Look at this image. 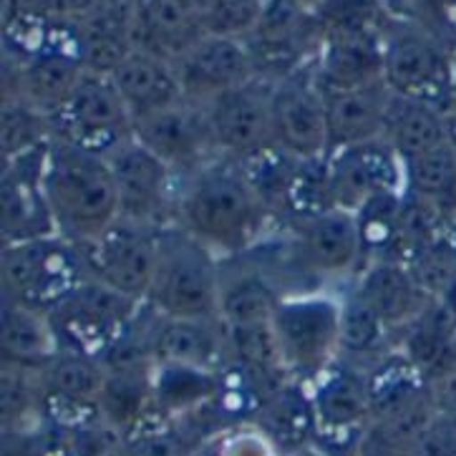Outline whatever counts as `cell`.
<instances>
[{
    "label": "cell",
    "mask_w": 456,
    "mask_h": 456,
    "mask_svg": "<svg viewBox=\"0 0 456 456\" xmlns=\"http://www.w3.org/2000/svg\"><path fill=\"white\" fill-rule=\"evenodd\" d=\"M175 224L224 263L260 248L275 217L242 167L222 157L179 179Z\"/></svg>",
    "instance_id": "6da1fadb"
},
{
    "label": "cell",
    "mask_w": 456,
    "mask_h": 456,
    "mask_svg": "<svg viewBox=\"0 0 456 456\" xmlns=\"http://www.w3.org/2000/svg\"><path fill=\"white\" fill-rule=\"evenodd\" d=\"M44 191L56 232L89 245L118 222L117 184L109 159L51 139L44 157Z\"/></svg>",
    "instance_id": "7a4b0ae2"
},
{
    "label": "cell",
    "mask_w": 456,
    "mask_h": 456,
    "mask_svg": "<svg viewBox=\"0 0 456 456\" xmlns=\"http://www.w3.org/2000/svg\"><path fill=\"white\" fill-rule=\"evenodd\" d=\"M222 260L179 224L159 230V260L147 305L164 318L212 321L220 310Z\"/></svg>",
    "instance_id": "3957f363"
},
{
    "label": "cell",
    "mask_w": 456,
    "mask_h": 456,
    "mask_svg": "<svg viewBox=\"0 0 456 456\" xmlns=\"http://www.w3.org/2000/svg\"><path fill=\"white\" fill-rule=\"evenodd\" d=\"M86 278H91V270L84 245L61 235L11 242L0 252L3 297L30 308L51 313Z\"/></svg>",
    "instance_id": "277c9868"
},
{
    "label": "cell",
    "mask_w": 456,
    "mask_h": 456,
    "mask_svg": "<svg viewBox=\"0 0 456 456\" xmlns=\"http://www.w3.org/2000/svg\"><path fill=\"white\" fill-rule=\"evenodd\" d=\"M280 361L293 381H315L340 358V297L321 290L282 295L273 313Z\"/></svg>",
    "instance_id": "5b68a950"
},
{
    "label": "cell",
    "mask_w": 456,
    "mask_h": 456,
    "mask_svg": "<svg viewBox=\"0 0 456 456\" xmlns=\"http://www.w3.org/2000/svg\"><path fill=\"white\" fill-rule=\"evenodd\" d=\"M144 303L132 300L106 282L86 278L51 310L63 351L102 358L139 318Z\"/></svg>",
    "instance_id": "8992f818"
},
{
    "label": "cell",
    "mask_w": 456,
    "mask_h": 456,
    "mask_svg": "<svg viewBox=\"0 0 456 456\" xmlns=\"http://www.w3.org/2000/svg\"><path fill=\"white\" fill-rule=\"evenodd\" d=\"M53 139L94 154H111L134 139V117L111 76L86 71L71 96L48 117Z\"/></svg>",
    "instance_id": "52a82bcc"
},
{
    "label": "cell",
    "mask_w": 456,
    "mask_h": 456,
    "mask_svg": "<svg viewBox=\"0 0 456 456\" xmlns=\"http://www.w3.org/2000/svg\"><path fill=\"white\" fill-rule=\"evenodd\" d=\"M454 61L427 30L409 26L383 36V81L396 96L449 111L454 106Z\"/></svg>",
    "instance_id": "ba28073f"
},
{
    "label": "cell",
    "mask_w": 456,
    "mask_h": 456,
    "mask_svg": "<svg viewBox=\"0 0 456 456\" xmlns=\"http://www.w3.org/2000/svg\"><path fill=\"white\" fill-rule=\"evenodd\" d=\"M106 159L117 184L118 220L147 227L175 224L182 179L175 169H169L136 139H129L126 144L106 154Z\"/></svg>",
    "instance_id": "9c48e42d"
},
{
    "label": "cell",
    "mask_w": 456,
    "mask_h": 456,
    "mask_svg": "<svg viewBox=\"0 0 456 456\" xmlns=\"http://www.w3.org/2000/svg\"><path fill=\"white\" fill-rule=\"evenodd\" d=\"M159 230L129 220L114 222L102 237L84 245L91 278L132 300L147 303L159 260Z\"/></svg>",
    "instance_id": "30bf717a"
},
{
    "label": "cell",
    "mask_w": 456,
    "mask_h": 456,
    "mask_svg": "<svg viewBox=\"0 0 456 456\" xmlns=\"http://www.w3.org/2000/svg\"><path fill=\"white\" fill-rule=\"evenodd\" d=\"M134 139L157 154L179 177H187L222 159L207 106L187 99L134 121Z\"/></svg>",
    "instance_id": "8fae6325"
},
{
    "label": "cell",
    "mask_w": 456,
    "mask_h": 456,
    "mask_svg": "<svg viewBox=\"0 0 456 456\" xmlns=\"http://www.w3.org/2000/svg\"><path fill=\"white\" fill-rule=\"evenodd\" d=\"M270 96L273 81L257 76L207 103L215 142L224 159L245 164L275 149Z\"/></svg>",
    "instance_id": "7c38bea8"
},
{
    "label": "cell",
    "mask_w": 456,
    "mask_h": 456,
    "mask_svg": "<svg viewBox=\"0 0 456 456\" xmlns=\"http://www.w3.org/2000/svg\"><path fill=\"white\" fill-rule=\"evenodd\" d=\"M275 149L295 162H318L328 157V117L323 91L313 71H297L273 81L270 96Z\"/></svg>",
    "instance_id": "4fadbf2b"
},
{
    "label": "cell",
    "mask_w": 456,
    "mask_h": 456,
    "mask_svg": "<svg viewBox=\"0 0 456 456\" xmlns=\"http://www.w3.org/2000/svg\"><path fill=\"white\" fill-rule=\"evenodd\" d=\"M260 78L280 81L303 71V61L321 48L323 33L318 18L297 8L293 0H265L263 13L245 38Z\"/></svg>",
    "instance_id": "5bb4252c"
},
{
    "label": "cell",
    "mask_w": 456,
    "mask_h": 456,
    "mask_svg": "<svg viewBox=\"0 0 456 456\" xmlns=\"http://www.w3.org/2000/svg\"><path fill=\"white\" fill-rule=\"evenodd\" d=\"M310 401L315 413V439L340 449L351 446L355 452L373 421L363 370L338 358L310 381Z\"/></svg>",
    "instance_id": "9a60e30c"
},
{
    "label": "cell",
    "mask_w": 456,
    "mask_h": 456,
    "mask_svg": "<svg viewBox=\"0 0 456 456\" xmlns=\"http://www.w3.org/2000/svg\"><path fill=\"white\" fill-rule=\"evenodd\" d=\"M288 227L295 263L310 275L330 280L355 278L366 265L358 220L348 209H328Z\"/></svg>",
    "instance_id": "2e32d148"
},
{
    "label": "cell",
    "mask_w": 456,
    "mask_h": 456,
    "mask_svg": "<svg viewBox=\"0 0 456 456\" xmlns=\"http://www.w3.org/2000/svg\"><path fill=\"white\" fill-rule=\"evenodd\" d=\"M325 162L333 202L338 209L358 212L376 197L406 190L403 162L383 139L330 151Z\"/></svg>",
    "instance_id": "e0dca14e"
},
{
    "label": "cell",
    "mask_w": 456,
    "mask_h": 456,
    "mask_svg": "<svg viewBox=\"0 0 456 456\" xmlns=\"http://www.w3.org/2000/svg\"><path fill=\"white\" fill-rule=\"evenodd\" d=\"M106 383V368L99 358L61 351L51 363L41 368V386H44V413L66 431L96 424L99 416V398Z\"/></svg>",
    "instance_id": "ac0fdd59"
},
{
    "label": "cell",
    "mask_w": 456,
    "mask_h": 456,
    "mask_svg": "<svg viewBox=\"0 0 456 456\" xmlns=\"http://www.w3.org/2000/svg\"><path fill=\"white\" fill-rule=\"evenodd\" d=\"M175 71L184 99L202 106L257 78L248 41L230 36H205L175 63Z\"/></svg>",
    "instance_id": "d6986e66"
},
{
    "label": "cell",
    "mask_w": 456,
    "mask_h": 456,
    "mask_svg": "<svg viewBox=\"0 0 456 456\" xmlns=\"http://www.w3.org/2000/svg\"><path fill=\"white\" fill-rule=\"evenodd\" d=\"M45 147L36 149L26 157H18L13 162H3V182H0L3 245L59 235L44 191Z\"/></svg>",
    "instance_id": "ffe728a7"
},
{
    "label": "cell",
    "mask_w": 456,
    "mask_h": 456,
    "mask_svg": "<svg viewBox=\"0 0 456 456\" xmlns=\"http://www.w3.org/2000/svg\"><path fill=\"white\" fill-rule=\"evenodd\" d=\"M354 290L398 338L424 313L431 295L401 260H370L355 275Z\"/></svg>",
    "instance_id": "44dd1931"
},
{
    "label": "cell",
    "mask_w": 456,
    "mask_h": 456,
    "mask_svg": "<svg viewBox=\"0 0 456 456\" xmlns=\"http://www.w3.org/2000/svg\"><path fill=\"white\" fill-rule=\"evenodd\" d=\"M132 30L136 51L177 63L207 36L191 0H132Z\"/></svg>",
    "instance_id": "7402d4cb"
},
{
    "label": "cell",
    "mask_w": 456,
    "mask_h": 456,
    "mask_svg": "<svg viewBox=\"0 0 456 456\" xmlns=\"http://www.w3.org/2000/svg\"><path fill=\"white\" fill-rule=\"evenodd\" d=\"M315 84L321 91L355 89L383 78V36L379 28L323 33Z\"/></svg>",
    "instance_id": "603a6c76"
},
{
    "label": "cell",
    "mask_w": 456,
    "mask_h": 456,
    "mask_svg": "<svg viewBox=\"0 0 456 456\" xmlns=\"http://www.w3.org/2000/svg\"><path fill=\"white\" fill-rule=\"evenodd\" d=\"M394 91L386 81H373L355 89L323 91L328 117V154L338 149L383 139L386 114Z\"/></svg>",
    "instance_id": "cb8c5ba5"
},
{
    "label": "cell",
    "mask_w": 456,
    "mask_h": 456,
    "mask_svg": "<svg viewBox=\"0 0 456 456\" xmlns=\"http://www.w3.org/2000/svg\"><path fill=\"white\" fill-rule=\"evenodd\" d=\"M275 278L252 255L224 260L220 273V310L217 318L224 328L263 325L282 300Z\"/></svg>",
    "instance_id": "d4e9b609"
},
{
    "label": "cell",
    "mask_w": 456,
    "mask_h": 456,
    "mask_svg": "<svg viewBox=\"0 0 456 456\" xmlns=\"http://www.w3.org/2000/svg\"><path fill=\"white\" fill-rule=\"evenodd\" d=\"M151 351L157 363H184L209 370L227 366V338L220 318L191 321V318H164L154 315Z\"/></svg>",
    "instance_id": "484cf974"
},
{
    "label": "cell",
    "mask_w": 456,
    "mask_h": 456,
    "mask_svg": "<svg viewBox=\"0 0 456 456\" xmlns=\"http://www.w3.org/2000/svg\"><path fill=\"white\" fill-rule=\"evenodd\" d=\"M111 81L132 111L134 121L151 117L184 99L175 63L151 56L147 51H134L129 59L121 61L111 74Z\"/></svg>",
    "instance_id": "4316f807"
},
{
    "label": "cell",
    "mask_w": 456,
    "mask_h": 456,
    "mask_svg": "<svg viewBox=\"0 0 456 456\" xmlns=\"http://www.w3.org/2000/svg\"><path fill=\"white\" fill-rule=\"evenodd\" d=\"M0 351H3V363L41 370L63 351V346L45 310L3 297Z\"/></svg>",
    "instance_id": "83f0119b"
},
{
    "label": "cell",
    "mask_w": 456,
    "mask_h": 456,
    "mask_svg": "<svg viewBox=\"0 0 456 456\" xmlns=\"http://www.w3.org/2000/svg\"><path fill=\"white\" fill-rule=\"evenodd\" d=\"M383 142L396 151L401 162L444 147L446 142V111L427 102L406 96H391Z\"/></svg>",
    "instance_id": "f1b7e54d"
},
{
    "label": "cell",
    "mask_w": 456,
    "mask_h": 456,
    "mask_svg": "<svg viewBox=\"0 0 456 456\" xmlns=\"http://www.w3.org/2000/svg\"><path fill=\"white\" fill-rule=\"evenodd\" d=\"M363 379L373 421L386 419L416 403L419 398L428 396V379L396 346L363 368Z\"/></svg>",
    "instance_id": "f546056e"
},
{
    "label": "cell",
    "mask_w": 456,
    "mask_h": 456,
    "mask_svg": "<svg viewBox=\"0 0 456 456\" xmlns=\"http://www.w3.org/2000/svg\"><path fill=\"white\" fill-rule=\"evenodd\" d=\"M260 431L278 452H300L315 439V413L310 391H303L300 381L282 383L275 388L263 409L257 411Z\"/></svg>",
    "instance_id": "4dcf8cb0"
},
{
    "label": "cell",
    "mask_w": 456,
    "mask_h": 456,
    "mask_svg": "<svg viewBox=\"0 0 456 456\" xmlns=\"http://www.w3.org/2000/svg\"><path fill=\"white\" fill-rule=\"evenodd\" d=\"M154 409L167 419L202 411L220 391V370L184 363H157L151 373Z\"/></svg>",
    "instance_id": "1f68e13d"
},
{
    "label": "cell",
    "mask_w": 456,
    "mask_h": 456,
    "mask_svg": "<svg viewBox=\"0 0 456 456\" xmlns=\"http://www.w3.org/2000/svg\"><path fill=\"white\" fill-rule=\"evenodd\" d=\"M396 346V336L351 288L340 297V358L361 370Z\"/></svg>",
    "instance_id": "d6a6232c"
},
{
    "label": "cell",
    "mask_w": 456,
    "mask_h": 456,
    "mask_svg": "<svg viewBox=\"0 0 456 456\" xmlns=\"http://www.w3.org/2000/svg\"><path fill=\"white\" fill-rule=\"evenodd\" d=\"M151 373L154 370H129V373H109L99 398V416L106 427L118 431L124 439L149 419L154 409V391H151Z\"/></svg>",
    "instance_id": "836d02e7"
},
{
    "label": "cell",
    "mask_w": 456,
    "mask_h": 456,
    "mask_svg": "<svg viewBox=\"0 0 456 456\" xmlns=\"http://www.w3.org/2000/svg\"><path fill=\"white\" fill-rule=\"evenodd\" d=\"M406 194L456 217V151L449 144L403 162Z\"/></svg>",
    "instance_id": "e575fe53"
},
{
    "label": "cell",
    "mask_w": 456,
    "mask_h": 456,
    "mask_svg": "<svg viewBox=\"0 0 456 456\" xmlns=\"http://www.w3.org/2000/svg\"><path fill=\"white\" fill-rule=\"evenodd\" d=\"M51 139H53L51 121L41 109H36L23 96L3 103V117H0L3 162H13L36 149H44Z\"/></svg>",
    "instance_id": "d590c367"
},
{
    "label": "cell",
    "mask_w": 456,
    "mask_h": 456,
    "mask_svg": "<svg viewBox=\"0 0 456 456\" xmlns=\"http://www.w3.org/2000/svg\"><path fill=\"white\" fill-rule=\"evenodd\" d=\"M0 409L5 431H18L28 419L44 411L41 370L3 363L0 370Z\"/></svg>",
    "instance_id": "8d00e7d4"
},
{
    "label": "cell",
    "mask_w": 456,
    "mask_h": 456,
    "mask_svg": "<svg viewBox=\"0 0 456 456\" xmlns=\"http://www.w3.org/2000/svg\"><path fill=\"white\" fill-rule=\"evenodd\" d=\"M207 36L248 38L263 13L265 0H191Z\"/></svg>",
    "instance_id": "74e56055"
},
{
    "label": "cell",
    "mask_w": 456,
    "mask_h": 456,
    "mask_svg": "<svg viewBox=\"0 0 456 456\" xmlns=\"http://www.w3.org/2000/svg\"><path fill=\"white\" fill-rule=\"evenodd\" d=\"M129 456H190V444L175 419L154 411L126 436Z\"/></svg>",
    "instance_id": "f35d334b"
},
{
    "label": "cell",
    "mask_w": 456,
    "mask_h": 456,
    "mask_svg": "<svg viewBox=\"0 0 456 456\" xmlns=\"http://www.w3.org/2000/svg\"><path fill=\"white\" fill-rule=\"evenodd\" d=\"M409 456H456V416L434 413Z\"/></svg>",
    "instance_id": "ab89813d"
},
{
    "label": "cell",
    "mask_w": 456,
    "mask_h": 456,
    "mask_svg": "<svg viewBox=\"0 0 456 456\" xmlns=\"http://www.w3.org/2000/svg\"><path fill=\"white\" fill-rule=\"evenodd\" d=\"M428 396L436 411L456 416V361L428 381Z\"/></svg>",
    "instance_id": "60d3db41"
},
{
    "label": "cell",
    "mask_w": 456,
    "mask_h": 456,
    "mask_svg": "<svg viewBox=\"0 0 456 456\" xmlns=\"http://www.w3.org/2000/svg\"><path fill=\"white\" fill-rule=\"evenodd\" d=\"M293 3L297 8H303L308 15H313V18H321L336 0H293Z\"/></svg>",
    "instance_id": "b9f144b4"
},
{
    "label": "cell",
    "mask_w": 456,
    "mask_h": 456,
    "mask_svg": "<svg viewBox=\"0 0 456 456\" xmlns=\"http://www.w3.org/2000/svg\"><path fill=\"white\" fill-rule=\"evenodd\" d=\"M446 142L456 151V109L446 111Z\"/></svg>",
    "instance_id": "7bdbcfd3"
},
{
    "label": "cell",
    "mask_w": 456,
    "mask_h": 456,
    "mask_svg": "<svg viewBox=\"0 0 456 456\" xmlns=\"http://www.w3.org/2000/svg\"><path fill=\"white\" fill-rule=\"evenodd\" d=\"M452 109H456V61H454V106Z\"/></svg>",
    "instance_id": "ee69618b"
}]
</instances>
